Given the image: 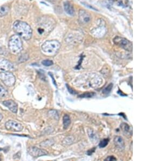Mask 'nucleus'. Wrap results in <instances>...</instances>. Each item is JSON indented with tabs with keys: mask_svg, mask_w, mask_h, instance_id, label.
Returning <instances> with one entry per match:
<instances>
[{
	"mask_svg": "<svg viewBox=\"0 0 162 161\" xmlns=\"http://www.w3.org/2000/svg\"><path fill=\"white\" fill-rule=\"evenodd\" d=\"M109 142V138L103 139V140L100 142V144H99V147L101 148H105L108 145Z\"/></svg>",
	"mask_w": 162,
	"mask_h": 161,
	"instance_id": "21",
	"label": "nucleus"
},
{
	"mask_svg": "<svg viewBox=\"0 0 162 161\" xmlns=\"http://www.w3.org/2000/svg\"><path fill=\"white\" fill-rule=\"evenodd\" d=\"M3 105L5 107H7L10 111L13 113H17L18 107L17 104L13 100H7L4 101L3 102Z\"/></svg>",
	"mask_w": 162,
	"mask_h": 161,
	"instance_id": "10",
	"label": "nucleus"
},
{
	"mask_svg": "<svg viewBox=\"0 0 162 161\" xmlns=\"http://www.w3.org/2000/svg\"><path fill=\"white\" fill-rule=\"evenodd\" d=\"M28 55L27 54H22L20 56L18 61L20 63L24 62V61H26L28 59Z\"/></svg>",
	"mask_w": 162,
	"mask_h": 161,
	"instance_id": "24",
	"label": "nucleus"
},
{
	"mask_svg": "<svg viewBox=\"0 0 162 161\" xmlns=\"http://www.w3.org/2000/svg\"><path fill=\"white\" fill-rule=\"evenodd\" d=\"M88 134L90 138H91V140H92V141L95 140L96 142H97V140H96V134L94 133V132L92 131H91V130H90V131H88Z\"/></svg>",
	"mask_w": 162,
	"mask_h": 161,
	"instance_id": "26",
	"label": "nucleus"
},
{
	"mask_svg": "<svg viewBox=\"0 0 162 161\" xmlns=\"http://www.w3.org/2000/svg\"><path fill=\"white\" fill-rule=\"evenodd\" d=\"M13 29L17 35L24 40H29L31 39L33 31L30 26L25 22L16 21L13 24Z\"/></svg>",
	"mask_w": 162,
	"mask_h": 161,
	"instance_id": "1",
	"label": "nucleus"
},
{
	"mask_svg": "<svg viewBox=\"0 0 162 161\" xmlns=\"http://www.w3.org/2000/svg\"><path fill=\"white\" fill-rule=\"evenodd\" d=\"M49 115L55 119H58V115L56 111L55 110H50L49 112Z\"/></svg>",
	"mask_w": 162,
	"mask_h": 161,
	"instance_id": "22",
	"label": "nucleus"
},
{
	"mask_svg": "<svg viewBox=\"0 0 162 161\" xmlns=\"http://www.w3.org/2000/svg\"><path fill=\"white\" fill-rule=\"evenodd\" d=\"M2 118H3V116H2V114L0 113V121H2Z\"/></svg>",
	"mask_w": 162,
	"mask_h": 161,
	"instance_id": "32",
	"label": "nucleus"
},
{
	"mask_svg": "<svg viewBox=\"0 0 162 161\" xmlns=\"http://www.w3.org/2000/svg\"><path fill=\"white\" fill-rule=\"evenodd\" d=\"M117 93H118V94H120V95H121V96H126L127 95H125V94H124L123 92H122V91H121L120 90H119L118 92H117Z\"/></svg>",
	"mask_w": 162,
	"mask_h": 161,
	"instance_id": "31",
	"label": "nucleus"
},
{
	"mask_svg": "<svg viewBox=\"0 0 162 161\" xmlns=\"http://www.w3.org/2000/svg\"><path fill=\"white\" fill-rule=\"evenodd\" d=\"M105 161H116L117 159L115 158L113 156H109L107 158H106L105 160Z\"/></svg>",
	"mask_w": 162,
	"mask_h": 161,
	"instance_id": "28",
	"label": "nucleus"
},
{
	"mask_svg": "<svg viewBox=\"0 0 162 161\" xmlns=\"http://www.w3.org/2000/svg\"><path fill=\"white\" fill-rule=\"evenodd\" d=\"M0 80L8 87L13 86L16 81L14 75L9 71L0 72Z\"/></svg>",
	"mask_w": 162,
	"mask_h": 161,
	"instance_id": "5",
	"label": "nucleus"
},
{
	"mask_svg": "<svg viewBox=\"0 0 162 161\" xmlns=\"http://www.w3.org/2000/svg\"><path fill=\"white\" fill-rule=\"evenodd\" d=\"M61 44L57 40L47 41L42 45L43 51L48 54H56L59 51Z\"/></svg>",
	"mask_w": 162,
	"mask_h": 161,
	"instance_id": "3",
	"label": "nucleus"
},
{
	"mask_svg": "<svg viewBox=\"0 0 162 161\" xmlns=\"http://www.w3.org/2000/svg\"><path fill=\"white\" fill-rule=\"evenodd\" d=\"M114 143L118 149L123 150L125 148V143L122 137L121 136H116L114 138Z\"/></svg>",
	"mask_w": 162,
	"mask_h": 161,
	"instance_id": "12",
	"label": "nucleus"
},
{
	"mask_svg": "<svg viewBox=\"0 0 162 161\" xmlns=\"http://www.w3.org/2000/svg\"><path fill=\"white\" fill-rule=\"evenodd\" d=\"M64 9L67 14L72 16L75 14V9L72 4L68 1L64 3Z\"/></svg>",
	"mask_w": 162,
	"mask_h": 161,
	"instance_id": "13",
	"label": "nucleus"
},
{
	"mask_svg": "<svg viewBox=\"0 0 162 161\" xmlns=\"http://www.w3.org/2000/svg\"><path fill=\"white\" fill-rule=\"evenodd\" d=\"M66 86L67 87V89H68L69 92H70L71 94H72V95H77V92H76L74 89H72L71 87L69 86L68 85H67Z\"/></svg>",
	"mask_w": 162,
	"mask_h": 161,
	"instance_id": "27",
	"label": "nucleus"
},
{
	"mask_svg": "<svg viewBox=\"0 0 162 161\" xmlns=\"http://www.w3.org/2000/svg\"><path fill=\"white\" fill-rule=\"evenodd\" d=\"M27 150L29 154L34 157H39L42 156L48 155V153L46 150L38 148L37 147H29Z\"/></svg>",
	"mask_w": 162,
	"mask_h": 161,
	"instance_id": "7",
	"label": "nucleus"
},
{
	"mask_svg": "<svg viewBox=\"0 0 162 161\" xmlns=\"http://www.w3.org/2000/svg\"><path fill=\"white\" fill-rule=\"evenodd\" d=\"M95 95V93L94 92H88V93H84L82 95L78 96L80 98H91Z\"/></svg>",
	"mask_w": 162,
	"mask_h": 161,
	"instance_id": "20",
	"label": "nucleus"
},
{
	"mask_svg": "<svg viewBox=\"0 0 162 161\" xmlns=\"http://www.w3.org/2000/svg\"><path fill=\"white\" fill-rule=\"evenodd\" d=\"M14 69L13 64L4 58H0V70L3 71H10Z\"/></svg>",
	"mask_w": 162,
	"mask_h": 161,
	"instance_id": "9",
	"label": "nucleus"
},
{
	"mask_svg": "<svg viewBox=\"0 0 162 161\" xmlns=\"http://www.w3.org/2000/svg\"><path fill=\"white\" fill-rule=\"evenodd\" d=\"M78 19L81 23L85 25L91 21V16L88 12L85 10L80 9L78 12Z\"/></svg>",
	"mask_w": 162,
	"mask_h": 161,
	"instance_id": "8",
	"label": "nucleus"
},
{
	"mask_svg": "<svg viewBox=\"0 0 162 161\" xmlns=\"http://www.w3.org/2000/svg\"><path fill=\"white\" fill-rule=\"evenodd\" d=\"M54 140H53V139H47L46 141L42 142L40 144V146L42 147H48V146H51L53 144H54Z\"/></svg>",
	"mask_w": 162,
	"mask_h": 161,
	"instance_id": "17",
	"label": "nucleus"
},
{
	"mask_svg": "<svg viewBox=\"0 0 162 161\" xmlns=\"http://www.w3.org/2000/svg\"><path fill=\"white\" fill-rule=\"evenodd\" d=\"M7 129L13 132H21L23 130L22 125L16 121H8L5 124Z\"/></svg>",
	"mask_w": 162,
	"mask_h": 161,
	"instance_id": "6",
	"label": "nucleus"
},
{
	"mask_svg": "<svg viewBox=\"0 0 162 161\" xmlns=\"http://www.w3.org/2000/svg\"><path fill=\"white\" fill-rule=\"evenodd\" d=\"M95 149H96V148H94L92 149L89 150H88V151H87V154L88 155H91L92 153H94V152L95 151Z\"/></svg>",
	"mask_w": 162,
	"mask_h": 161,
	"instance_id": "29",
	"label": "nucleus"
},
{
	"mask_svg": "<svg viewBox=\"0 0 162 161\" xmlns=\"http://www.w3.org/2000/svg\"><path fill=\"white\" fill-rule=\"evenodd\" d=\"M121 127L123 130V131L125 133V134H128L129 132H130V127L126 123H123L121 125Z\"/></svg>",
	"mask_w": 162,
	"mask_h": 161,
	"instance_id": "18",
	"label": "nucleus"
},
{
	"mask_svg": "<svg viewBox=\"0 0 162 161\" xmlns=\"http://www.w3.org/2000/svg\"><path fill=\"white\" fill-rule=\"evenodd\" d=\"M49 75H50L51 76V78H52V79H53V81H54V85L56 86V81H55V79H54V76H53V75H51V73H49Z\"/></svg>",
	"mask_w": 162,
	"mask_h": 161,
	"instance_id": "30",
	"label": "nucleus"
},
{
	"mask_svg": "<svg viewBox=\"0 0 162 161\" xmlns=\"http://www.w3.org/2000/svg\"><path fill=\"white\" fill-rule=\"evenodd\" d=\"M63 125H64V128L66 129L69 126L71 123V120L70 117L67 115L64 116L63 118Z\"/></svg>",
	"mask_w": 162,
	"mask_h": 161,
	"instance_id": "15",
	"label": "nucleus"
},
{
	"mask_svg": "<svg viewBox=\"0 0 162 161\" xmlns=\"http://www.w3.org/2000/svg\"><path fill=\"white\" fill-rule=\"evenodd\" d=\"M112 87H113V84L112 83H110L103 90V93L105 95H108L110 92H111V90L112 89Z\"/></svg>",
	"mask_w": 162,
	"mask_h": 161,
	"instance_id": "19",
	"label": "nucleus"
},
{
	"mask_svg": "<svg viewBox=\"0 0 162 161\" xmlns=\"http://www.w3.org/2000/svg\"><path fill=\"white\" fill-rule=\"evenodd\" d=\"M2 159H1V155H0V161Z\"/></svg>",
	"mask_w": 162,
	"mask_h": 161,
	"instance_id": "33",
	"label": "nucleus"
},
{
	"mask_svg": "<svg viewBox=\"0 0 162 161\" xmlns=\"http://www.w3.org/2000/svg\"><path fill=\"white\" fill-rule=\"evenodd\" d=\"M8 95V91L3 86L0 85V99L6 98Z\"/></svg>",
	"mask_w": 162,
	"mask_h": 161,
	"instance_id": "16",
	"label": "nucleus"
},
{
	"mask_svg": "<svg viewBox=\"0 0 162 161\" xmlns=\"http://www.w3.org/2000/svg\"><path fill=\"white\" fill-rule=\"evenodd\" d=\"M9 49L14 54L20 53L23 49V44L21 37L17 35H13L10 37L8 42Z\"/></svg>",
	"mask_w": 162,
	"mask_h": 161,
	"instance_id": "2",
	"label": "nucleus"
},
{
	"mask_svg": "<svg viewBox=\"0 0 162 161\" xmlns=\"http://www.w3.org/2000/svg\"><path fill=\"white\" fill-rule=\"evenodd\" d=\"M113 42L115 45L120 46L125 51L129 52H132V44L130 41L124 37H116L113 39Z\"/></svg>",
	"mask_w": 162,
	"mask_h": 161,
	"instance_id": "4",
	"label": "nucleus"
},
{
	"mask_svg": "<svg viewBox=\"0 0 162 161\" xmlns=\"http://www.w3.org/2000/svg\"><path fill=\"white\" fill-rule=\"evenodd\" d=\"M42 63L43 65L48 67V66H52L54 64V63L53 61L50 60H45L42 61Z\"/></svg>",
	"mask_w": 162,
	"mask_h": 161,
	"instance_id": "23",
	"label": "nucleus"
},
{
	"mask_svg": "<svg viewBox=\"0 0 162 161\" xmlns=\"http://www.w3.org/2000/svg\"><path fill=\"white\" fill-rule=\"evenodd\" d=\"M9 7L8 6H2L0 7V17H3L6 16V15L8 14L9 12Z\"/></svg>",
	"mask_w": 162,
	"mask_h": 161,
	"instance_id": "14",
	"label": "nucleus"
},
{
	"mask_svg": "<svg viewBox=\"0 0 162 161\" xmlns=\"http://www.w3.org/2000/svg\"><path fill=\"white\" fill-rule=\"evenodd\" d=\"M106 32V29L104 26H98V27H96L94 29L92 30L91 33L93 34V35L96 37H101L102 36H103L104 34H105Z\"/></svg>",
	"mask_w": 162,
	"mask_h": 161,
	"instance_id": "11",
	"label": "nucleus"
},
{
	"mask_svg": "<svg viewBox=\"0 0 162 161\" xmlns=\"http://www.w3.org/2000/svg\"><path fill=\"white\" fill-rule=\"evenodd\" d=\"M73 141V138H72L71 137H68L67 138H64V139L63 141V143L66 144H70L72 143Z\"/></svg>",
	"mask_w": 162,
	"mask_h": 161,
	"instance_id": "25",
	"label": "nucleus"
}]
</instances>
